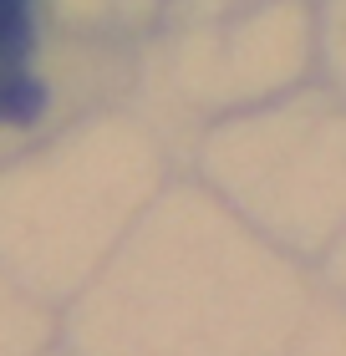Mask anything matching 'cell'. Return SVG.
<instances>
[{"mask_svg":"<svg viewBox=\"0 0 346 356\" xmlns=\"http://www.w3.org/2000/svg\"><path fill=\"white\" fill-rule=\"evenodd\" d=\"M31 61H36L31 0H0V127H26L46 112V87Z\"/></svg>","mask_w":346,"mask_h":356,"instance_id":"obj_1","label":"cell"}]
</instances>
